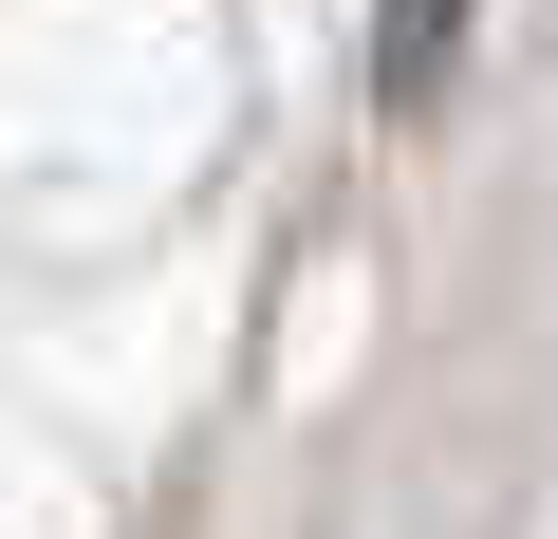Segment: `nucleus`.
Returning <instances> with one entry per match:
<instances>
[{"instance_id": "obj_1", "label": "nucleus", "mask_w": 558, "mask_h": 539, "mask_svg": "<svg viewBox=\"0 0 558 539\" xmlns=\"http://www.w3.org/2000/svg\"><path fill=\"white\" fill-rule=\"evenodd\" d=\"M447 75V0H391V94H428Z\"/></svg>"}]
</instances>
